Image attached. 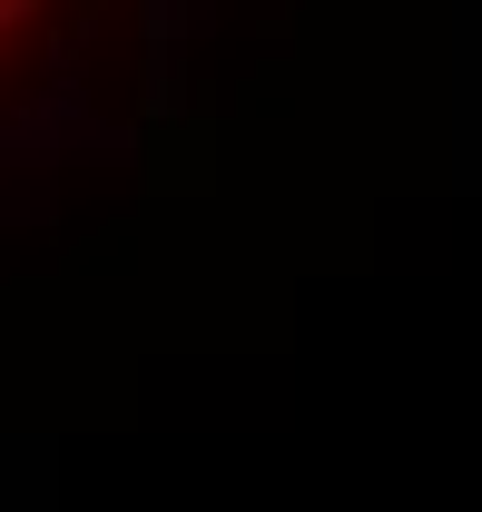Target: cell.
<instances>
[{
    "label": "cell",
    "instance_id": "cell-1",
    "mask_svg": "<svg viewBox=\"0 0 482 512\" xmlns=\"http://www.w3.org/2000/svg\"><path fill=\"white\" fill-rule=\"evenodd\" d=\"M30 10H40V0H0V50H10V30H20Z\"/></svg>",
    "mask_w": 482,
    "mask_h": 512
}]
</instances>
